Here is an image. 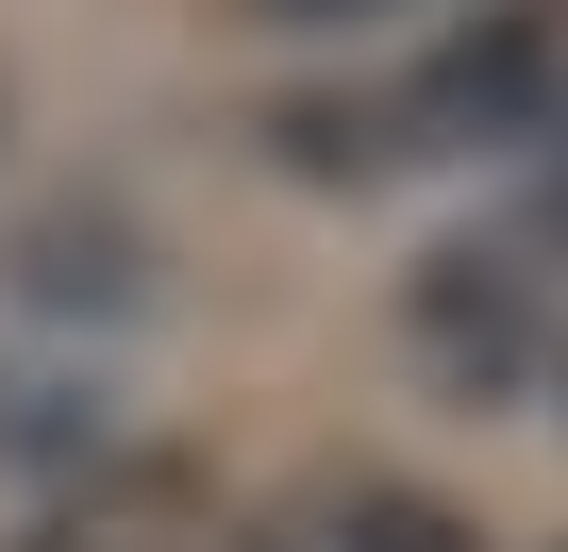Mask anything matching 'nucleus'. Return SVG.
<instances>
[{
	"label": "nucleus",
	"mask_w": 568,
	"mask_h": 552,
	"mask_svg": "<svg viewBox=\"0 0 568 552\" xmlns=\"http://www.w3.org/2000/svg\"><path fill=\"white\" fill-rule=\"evenodd\" d=\"M551 402H568V335H551Z\"/></svg>",
	"instance_id": "0eeeda50"
},
{
	"label": "nucleus",
	"mask_w": 568,
	"mask_h": 552,
	"mask_svg": "<svg viewBox=\"0 0 568 552\" xmlns=\"http://www.w3.org/2000/svg\"><path fill=\"white\" fill-rule=\"evenodd\" d=\"M251 18H284V34H352V18H418V0H251Z\"/></svg>",
	"instance_id": "39448f33"
},
{
	"label": "nucleus",
	"mask_w": 568,
	"mask_h": 552,
	"mask_svg": "<svg viewBox=\"0 0 568 552\" xmlns=\"http://www.w3.org/2000/svg\"><path fill=\"white\" fill-rule=\"evenodd\" d=\"M335 552H485L452 502H418V485H352L335 502Z\"/></svg>",
	"instance_id": "20e7f679"
},
{
	"label": "nucleus",
	"mask_w": 568,
	"mask_h": 552,
	"mask_svg": "<svg viewBox=\"0 0 568 552\" xmlns=\"http://www.w3.org/2000/svg\"><path fill=\"white\" fill-rule=\"evenodd\" d=\"M535 218L568 234V101H551V134H535Z\"/></svg>",
	"instance_id": "423d86ee"
},
{
	"label": "nucleus",
	"mask_w": 568,
	"mask_h": 552,
	"mask_svg": "<svg viewBox=\"0 0 568 552\" xmlns=\"http://www.w3.org/2000/svg\"><path fill=\"white\" fill-rule=\"evenodd\" d=\"M402 319H418V352H435L468 402H501L518 369H551V319H535V268H518V251H418Z\"/></svg>",
	"instance_id": "7ed1b4c3"
},
{
	"label": "nucleus",
	"mask_w": 568,
	"mask_h": 552,
	"mask_svg": "<svg viewBox=\"0 0 568 552\" xmlns=\"http://www.w3.org/2000/svg\"><path fill=\"white\" fill-rule=\"evenodd\" d=\"M18 552H267V535H251V502L201 452H101V469H68L34 502Z\"/></svg>",
	"instance_id": "f03ea898"
},
{
	"label": "nucleus",
	"mask_w": 568,
	"mask_h": 552,
	"mask_svg": "<svg viewBox=\"0 0 568 552\" xmlns=\"http://www.w3.org/2000/svg\"><path fill=\"white\" fill-rule=\"evenodd\" d=\"M568 101V0H468V18L385 84L402 151H535Z\"/></svg>",
	"instance_id": "f257e3e1"
}]
</instances>
